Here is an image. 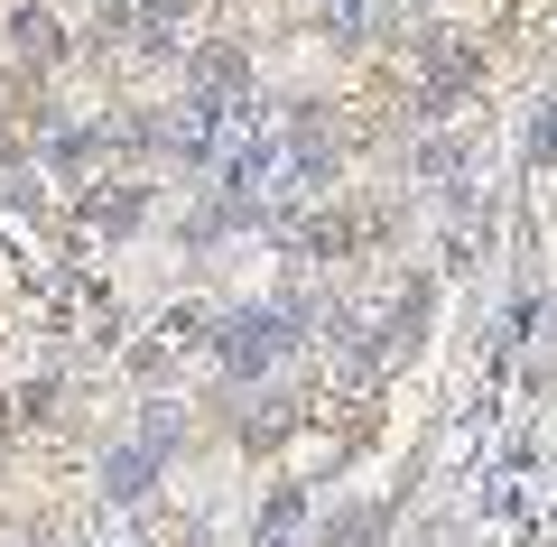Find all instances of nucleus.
I'll return each mask as SVG.
<instances>
[{"instance_id": "f257e3e1", "label": "nucleus", "mask_w": 557, "mask_h": 547, "mask_svg": "<svg viewBox=\"0 0 557 547\" xmlns=\"http://www.w3.org/2000/svg\"><path fill=\"white\" fill-rule=\"evenodd\" d=\"M278 344H288V334H278V315H242V334H223V362H233V372H260Z\"/></svg>"}]
</instances>
